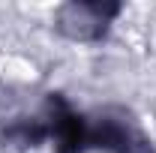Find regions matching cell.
<instances>
[{"label": "cell", "mask_w": 156, "mask_h": 153, "mask_svg": "<svg viewBox=\"0 0 156 153\" xmlns=\"http://www.w3.org/2000/svg\"><path fill=\"white\" fill-rule=\"evenodd\" d=\"M90 144L108 153H150L147 138L123 117H102L90 129Z\"/></svg>", "instance_id": "cell-1"}, {"label": "cell", "mask_w": 156, "mask_h": 153, "mask_svg": "<svg viewBox=\"0 0 156 153\" xmlns=\"http://www.w3.org/2000/svg\"><path fill=\"white\" fill-rule=\"evenodd\" d=\"M117 15V6H102V3H72L60 15V30L69 39H96L108 18Z\"/></svg>", "instance_id": "cell-2"}, {"label": "cell", "mask_w": 156, "mask_h": 153, "mask_svg": "<svg viewBox=\"0 0 156 153\" xmlns=\"http://www.w3.org/2000/svg\"><path fill=\"white\" fill-rule=\"evenodd\" d=\"M48 132L54 135V153H81L90 144V129L63 102H54V117Z\"/></svg>", "instance_id": "cell-3"}]
</instances>
